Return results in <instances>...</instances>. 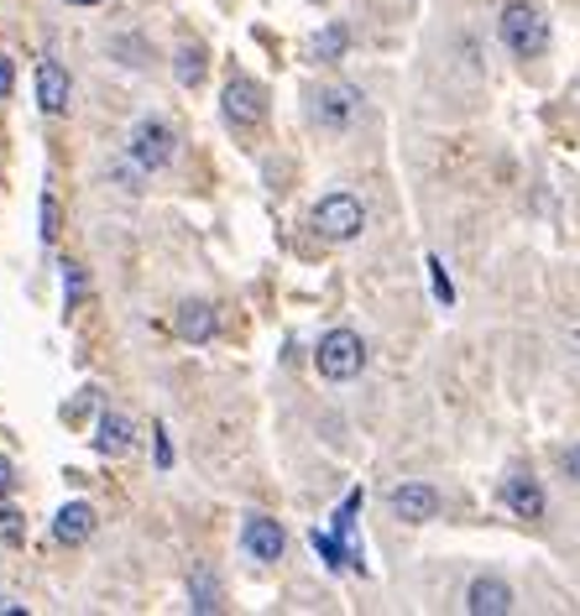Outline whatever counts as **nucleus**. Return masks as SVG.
<instances>
[{"instance_id":"1","label":"nucleus","mask_w":580,"mask_h":616,"mask_svg":"<svg viewBox=\"0 0 580 616\" xmlns=\"http://www.w3.org/2000/svg\"><path fill=\"white\" fill-rule=\"evenodd\" d=\"M497 32L513 58H539L544 47H549V17H544L539 6H528V0H507L502 6Z\"/></svg>"},{"instance_id":"2","label":"nucleus","mask_w":580,"mask_h":616,"mask_svg":"<svg viewBox=\"0 0 580 616\" xmlns=\"http://www.w3.org/2000/svg\"><path fill=\"white\" fill-rule=\"evenodd\" d=\"M356 116H361L356 84H324V89L309 95V120H314L320 131H330V137H345V131L356 126Z\"/></svg>"},{"instance_id":"3","label":"nucleus","mask_w":580,"mask_h":616,"mask_svg":"<svg viewBox=\"0 0 580 616\" xmlns=\"http://www.w3.org/2000/svg\"><path fill=\"white\" fill-rule=\"evenodd\" d=\"M314 366H320L324 381H351L361 377V366H366V339L356 329H330L320 339V350H314Z\"/></svg>"},{"instance_id":"4","label":"nucleus","mask_w":580,"mask_h":616,"mask_svg":"<svg viewBox=\"0 0 580 616\" xmlns=\"http://www.w3.org/2000/svg\"><path fill=\"white\" fill-rule=\"evenodd\" d=\"M221 116L230 131H257L261 120H267V89H261L257 79L236 74V79L221 89Z\"/></svg>"},{"instance_id":"5","label":"nucleus","mask_w":580,"mask_h":616,"mask_svg":"<svg viewBox=\"0 0 580 616\" xmlns=\"http://www.w3.org/2000/svg\"><path fill=\"white\" fill-rule=\"evenodd\" d=\"M179 152V131L168 126V120H137L131 126V162H137L141 173H162L168 162Z\"/></svg>"},{"instance_id":"6","label":"nucleus","mask_w":580,"mask_h":616,"mask_svg":"<svg viewBox=\"0 0 580 616\" xmlns=\"http://www.w3.org/2000/svg\"><path fill=\"white\" fill-rule=\"evenodd\" d=\"M314 230H320L324 240L345 246V240H356L361 230H366V209H361L356 194H324V199L314 204Z\"/></svg>"},{"instance_id":"7","label":"nucleus","mask_w":580,"mask_h":616,"mask_svg":"<svg viewBox=\"0 0 580 616\" xmlns=\"http://www.w3.org/2000/svg\"><path fill=\"white\" fill-rule=\"evenodd\" d=\"M240 549L257 559V564H278L282 549H288V533L278 528V517L246 512V522H240Z\"/></svg>"},{"instance_id":"8","label":"nucleus","mask_w":580,"mask_h":616,"mask_svg":"<svg viewBox=\"0 0 580 616\" xmlns=\"http://www.w3.org/2000/svg\"><path fill=\"white\" fill-rule=\"evenodd\" d=\"M387 507H393V517H402V522H434V517H440V491L423 486V480H402V486H393Z\"/></svg>"},{"instance_id":"9","label":"nucleus","mask_w":580,"mask_h":616,"mask_svg":"<svg viewBox=\"0 0 580 616\" xmlns=\"http://www.w3.org/2000/svg\"><path fill=\"white\" fill-rule=\"evenodd\" d=\"M465 612L471 616H507L513 612V585L497 575H481L465 585Z\"/></svg>"},{"instance_id":"10","label":"nucleus","mask_w":580,"mask_h":616,"mask_svg":"<svg viewBox=\"0 0 580 616\" xmlns=\"http://www.w3.org/2000/svg\"><path fill=\"white\" fill-rule=\"evenodd\" d=\"M497 497H502V507H507L513 517H523V522H539L544 517V486L534 476H523V471L502 480Z\"/></svg>"},{"instance_id":"11","label":"nucleus","mask_w":580,"mask_h":616,"mask_svg":"<svg viewBox=\"0 0 580 616\" xmlns=\"http://www.w3.org/2000/svg\"><path fill=\"white\" fill-rule=\"evenodd\" d=\"M68 95H74V84L63 74L58 58H42L37 63V105L42 116H68Z\"/></svg>"},{"instance_id":"12","label":"nucleus","mask_w":580,"mask_h":616,"mask_svg":"<svg viewBox=\"0 0 580 616\" xmlns=\"http://www.w3.org/2000/svg\"><path fill=\"white\" fill-rule=\"evenodd\" d=\"M173 329H179V339H189V345H210L215 339V309L204 299H183L179 309H173Z\"/></svg>"},{"instance_id":"13","label":"nucleus","mask_w":580,"mask_h":616,"mask_svg":"<svg viewBox=\"0 0 580 616\" xmlns=\"http://www.w3.org/2000/svg\"><path fill=\"white\" fill-rule=\"evenodd\" d=\"M131 444H137L131 418H126V413H100V423H95V450H100L105 460H120Z\"/></svg>"},{"instance_id":"14","label":"nucleus","mask_w":580,"mask_h":616,"mask_svg":"<svg viewBox=\"0 0 580 616\" xmlns=\"http://www.w3.org/2000/svg\"><path fill=\"white\" fill-rule=\"evenodd\" d=\"M95 533V507L89 501H68V507H58V517H53V538L58 543H84V538Z\"/></svg>"},{"instance_id":"15","label":"nucleus","mask_w":580,"mask_h":616,"mask_svg":"<svg viewBox=\"0 0 580 616\" xmlns=\"http://www.w3.org/2000/svg\"><path fill=\"white\" fill-rule=\"evenodd\" d=\"M173 79H179L183 89H200L204 84V47L200 42H183L179 53H173Z\"/></svg>"},{"instance_id":"16","label":"nucleus","mask_w":580,"mask_h":616,"mask_svg":"<svg viewBox=\"0 0 580 616\" xmlns=\"http://www.w3.org/2000/svg\"><path fill=\"white\" fill-rule=\"evenodd\" d=\"M189 606L194 612H221V580H215V570H200V575L189 580Z\"/></svg>"},{"instance_id":"17","label":"nucleus","mask_w":580,"mask_h":616,"mask_svg":"<svg viewBox=\"0 0 580 616\" xmlns=\"http://www.w3.org/2000/svg\"><path fill=\"white\" fill-rule=\"evenodd\" d=\"M345 47H351V32H345V21H330L320 37H314V63H341Z\"/></svg>"},{"instance_id":"18","label":"nucleus","mask_w":580,"mask_h":616,"mask_svg":"<svg viewBox=\"0 0 580 616\" xmlns=\"http://www.w3.org/2000/svg\"><path fill=\"white\" fill-rule=\"evenodd\" d=\"M84 293H89V278H84V267H79V261H63V303H68V309H79Z\"/></svg>"},{"instance_id":"19","label":"nucleus","mask_w":580,"mask_h":616,"mask_svg":"<svg viewBox=\"0 0 580 616\" xmlns=\"http://www.w3.org/2000/svg\"><path fill=\"white\" fill-rule=\"evenodd\" d=\"M0 543H11V549L26 543V517H21L17 507H0Z\"/></svg>"},{"instance_id":"20","label":"nucleus","mask_w":580,"mask_h":616,"mask_svg":"<svg viewBox=\"0 0 580 616\" xmlns=\"http://www.w3.org/2000/svg\"><path fill=\"white\" fill-rule=\"evenodd\" d=\"M58 230H63V219H58V199H53V188H47V194H42V225H37L42 246H53V240H58Z\"/></svg>"},{"instance_id":"21","label":"nucleus","mask_w":580,"mask_h":616,"mask_svg":"<svg viewBox=\"0 0 580 616\" xmlns=\"http://www.w3.org/2000/svg\"><path fill=\"white\" fill-rule=\"evenodd\" d=\"M429 278H434V299L450 309V303H455V288H450V278H444V261L440 257H429Z\"/></svg>"},{"instance_id":"22","label":"nucleus","mask_w":580,"mask_h":616,"mask_svg":"<svg viewBox=\"0 0 580 616\" xmlns=\"http://www.w3.org/2000/svg\"><path fill=\"white\" fill-rule=\"evenodd\" d=\"M356 512H361V491H351V497H345V507L335 512V533H341V538H351V528H356Z\"/></svg>"},{"instance_id":"23","label":"nucleus","mask_w":580,"mask_h":616,"mask_svg":"<svg viewBox=\"0 0 580 616\" xmlns=\"http://www.w3.org/2000/svg\"><path fill=\"white\" fill-rule=\"evenodd\" d=\"M560 471H565V480H576L580 486V444H565L560 450Z\"/></svg>"},{"instance_id":"24","label":"nucleus","mask_w":580,"mask_h":616,"mask_svg":"<svg viewBox=\"0 0 580 616\" xmlns=\"http://www.w3.org/2000/svg\"><path fill=\"white\" fill-rule=\"evenodd\" d=\"M11 89H17V63L0 53V100H11Z\"/></svg>"},{"instance_id":"25","label":"nucleus","mask_w":580,"mask_h":616,"mask_svg":"<svg viewBox=\"0 0 580 616\" xmlns=\"http://www.w3.org/2000/svg\"><path fill=\"white\" fill-rule=\"evenodd\" d=\"M11 491H17V465H11V460L0 455V501L11 497Z\"/></svg>"},{"instance_id":"26","label":"nucleus","mask_w":580,"mask_h":616,"mask_svg":"<svg viewBox=\"0 0 580 616\" xmlns=\"http://www.w3.org/2000/svg\"><path fill=\"white\" fill-rule=\"evenodd\" d=\"M158 465H162V471H168V465H173V444H168V439H162V429H158Z\"/></svg>"},{"instance_id":"27","label":"nucleus","mask_w":580,"mask_h":616,"mask_svg":"<svg viewBox=\"0 0 580 616\" xmlns=\"http://www.w3.org/2000/svg\"><path fill=\"white\" fill-rule=\"evenodd\" d=\"M68 6H100V0H68Z\"/></svg>"}]
</instances>
